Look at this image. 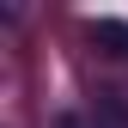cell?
Returning <instances> with one entry per match:
<instances>
[{
    "instance_id": "1",
    "label": "cell",
    "mask_w": 128,
    "mask_h": 128,
    "mask_svg": "<svg viewBox=\"0 0 128 128\" xmlns=\"http://www.w3.org/2000/svg\"><path fill=\"white\" fill-rule=\"evenodd\" d=\"M98 37H104V43H122V55H128V30H122V24H110V18H104V24H98Z\"/></svg>"
}]
</instances>
